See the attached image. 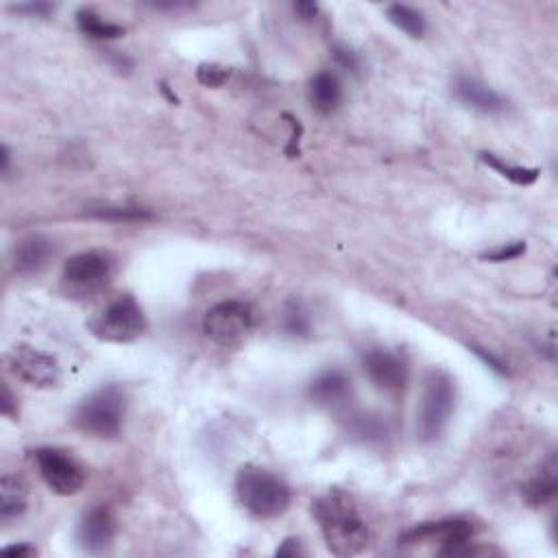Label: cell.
I'll return each instance as SVG.
<instances>
[{"instance_id":"6da1fadb","label":"cell","mask_w":558,"mask_h":558,"mask_svg":"<svg viewBox=\"0 0 558 558\" xmlns=\"http://www.w3.org/2000/svg\"><path fill=\"white\" fill-rule=\"evenodd\" d=\"M312 515L319 522L325 545L334 556L350 558L367 550L371 533L358 512L356 500L342 489H330L312 502Z\"/></svg>"},{"instance_id":"7a4b0ae2","label":"cell","mask_w":558,"mask_h":558,"mask_svg":"<svg viewBox=\"0 0 558 558\" xmlns=\"http://www.w3.org/2000/svg\"><path fill=\"white\" fill-rule=\"evenodd\" d=\"M236 495L240 506L256 519H278L289 511L290 486L269 469L245 465L236 476Z\"/></svg>"},{"instance_id":"3957f363","label":"cell","mask_w":558,"mask_h":558,"mask_svg":"<svg viewBox=\"0 0 558 558\" xmlns=\"http://www.w3.org/2000/svg\"><path fill=\"white\" fill-rule=\"evenodd\" d=\"M456 411V382L450 373L432 369L423 380L417 408V434L423 443H436L445 434Z\"/></svg>"},{"instance_id":"277c9868","label":"cell","mask_w":558,"mask_h":558,"mask_svg":"<svg viewBox=\"0 0 558 558\" xmlns=\"http://www.w3.org/2000/svg\"><path fill=\"white\" fill-rule=\"evenodd\" d=\"M125 393L118 386H105L76 406L73 423L94 439H116L123 432Z\"/></svg>"},{"instance_id":"5b68a950","label":"cell","mask_w":558,"mask_h":558,"mask_svg":"<svg viewBox=\"0 0 558 558\" xmlns=\"http://www.w3.org/2000/svg\"><path fill=\"white\" fill-rule=\"evenodd\" d=\"M87 328L98 340L114 342V345H127L140 339L147 331V317L131 295L118 297V299L109 303L105 310L94 317Z\"/></svg>"},{"instance_id":"8992f818","label":"cell","mask_w":558,"mask_h":558,"mask_svg":"<svg viewBox=\"0 0 558 558\" xmlns=\"http://www.w3.org/2000/svg\"><path fill=\"white\" fill-rule=\"evenodd\" d=\"M116 275V258L109 251H81L64 264L62 284L70 295H94L109 286Z\"/></svg>"},{"instance_id":"52a82bcc","label":"cell","mask_w":558,"mask_h":558,"mask_svg":"<svg viewBox=\"0 0 558 558\" xmlns=\"http://www.w3.org/2000/svg\"><path fill=\"white\" fill-rule=\"evenodd\" d=\"M253 330V310L245 301L229 299L212 306L203 317V331L217 345L231 347L245 340Z\"/></svg>"},{"instance_id":"ba28073f","label":"cell","mask_w":558,"mask_h":558,"mask_svg":"<svg viewBox=\"0 0 558 558\" xmlns=\"http://www.w3.org/2000/svg\"><path fill=\"white\" fill-rule=\"evenodd\" d=\"M33 462L48 489L59 497L76 495L86 484V472L68 451L57 447H40L33 451Z\"/></svg>"},{"instance_id":"9c48e42d","label":"cell","mask_w":558,"mask_h":558,"mask_svg":"<svg viewBox=\"0 0 558 558\" xmlns=\"http://www.w3.org/2000/svg\"><path fill=\"white\" fill-rule=\"evenodd\" d=\"M9 373L18 378L20 382L33 386V389H53L59 384L62 378V369L51 353L37 350L31 345H15L7 356Z\"/></svg>"},{"instance_id":"30bf717a","label":"cell","mask_w":558,"mask_h":558,"mask_svg":"<svg viewBox=\"0 0 558 558\" xmlns=\"http://www.w3.org/2000/svg\"><path fill=\"white\" fill-rule=\"evenodd\" d=\"M362 371L384 395H401L411 382V367L400 351L373 347L362 356Z\"/></svg>"},{"instance_id":"8fae6325","label":"cell","mask_w":558,"mask_h":558,"mask_svg":"<svg viewBox=\"0 0 558 558\" xmlns=\"http://www.w3.org/2000/svg\"><path fill=\"white\" fill-rule=\"evenodd\" d=\"M473 530L472 522L465 519H441V522H425L419 523L400 537L401 545L414 548V545H439V554L458 548V545L472 543Z\"/></svg>"},{"instance_id":"7c38bea8","label":"cell","mask_w":558,"mask_h":558,"mask_svg":"<svg viewBox=\"0 0 558 558\" xmlns=\"http://www.w3.org/2000/svg\"><path fill=\"white\" fill-rule=\"evenodd\" d=\"M116 533H118V522H116L112 508L94 506L79 522L76 541L87 554H103L114 543Z\"/></svg>"},{"instance_id":"4fadbf2b","label":"cell","mask_w":558,"mask_h":558,"mask_svg":"<svg viewBox=\"0 0 558 558\" xmlns=\"http://www.w3.org/2000/svg\"><path fill=\"white\" fill-rule=\"evenodd\" d=\"M351 378L350 373L342 369H328V371L319 373L308 386V397L312 403L323 408L342 406L351 397Z\"/></svg>"},{"instance_id":"5bb4252c","label":"cell","mask_w":558,"mask_h":558,"mask_svg":"<svg viewBox=\"0 0 558 558\" xmlns=\"http://www.w3.org/2000/svg\"><path fill=\"white\" fill-rule=\"evenodd\" d=\"M454 96L480 114H502L508 107L506 98L502 94H497L493 87L473 79V76H458L454 81Z\"/></svg>"},{"instance_id":"9a60e30c","label":"cell","mask_w":558,"mask_h":558,"mask_svg":"<svg viewBox=\"0 0 558 558\" xmlns=\"http://www.w3.org/2000/svg\"><path fill=\"white\" fill-rule=\"evenodd\" d=\"M55 256V245L53 240H48L46 236L33 234L22 238L18 245L14 247V269L20 275H33L40 273V270L51 262Z\"/></svg>"},{"instance_id":"2e32d148","label":"cell","mask_w":558,"mask_h":558,"mask_svg":"<svg viewBox=\"0 0 558 558\" xmlns=\"http://www.w3.org/2000/svg\"><path fill=\"white\" fill-rule=\"evenodd\" d=\"M310 103L319 114H334L342 105V86L339 76L330 70H320L310 81Z\"/></svg>"},{"instance_id":"e0dca14e","label":"cell","mask_w":558,"mask_h":558,"mask_svg":"<svg viewBox=\"0 0 558 558\" xmlns=\"http://www.w3.org/2000/svg\"><path fill=\"white\" fill-rule=\"evenodd\" d=\"M29 506V486L20 476H3L0 480V519L11 522L26 512Z\"/></svg>"},{"instance_id":"ac0fdd59","label":"cell","mask_w":558,"mask_h":558,"mask_svg":"<svg viewBox=\"0 0 558 558\" xmlns=\"http://www.w3.org/2000/svg\"><path fill=\"white\" fill-rule=\"evenodd\" d=\"M556 489H558L556 467H554V462H552V465L548 469H543L537 478H533L530 482L522 486V497L526 504L534 506V508L548 506L554 502Z\"/></svg>"},{"instance_id":"d6986e66","label":"cell","mask_w":558,"mask_h":558,"mask_svg":"<svg viewBox=\"0 0 558 558\" xmlns=\"http://www.w3.org/2000/svg\"><path fill=\"white\" fill-rule=\"evenodd\" d=\"M76 26H79V31L83 33V36H87L90 40H98V42H112L125 36L123 26L103 20L96 11L87 9V7L76 11Z\"/></svg>"},{"instance_id":"ffe728a7","label":"cell","mask_w":558,"mask_h":558,"mask_svg":"<svg viewBox=\"0 0 558 558\" xmlns=\"http://www.w3.org/2000/svg\"><path fill=\"white\" fill-rule=\"evenodd\" d=\"M480 162L493 168L495 173H500L504 179L511 181L515 186H533L537 184V179L541 177L539 168H528V166H512L508 164L506 159L493 156V153H480Z\"/></svg>"},{"instance_id":"44dd1931","label":"cell","mask_w":558,"mask_h":558,"mask_svg":"<svg viewBox=\"0 0 558 558\" xmlns=\"http://www.w3.org/2000/svg\"><path fill=\"white\" fill-rule=\"evenodd\" d=\"M386 18H389L401 33H406L412 40L425 36V18L421 11L408 7V5H391L386 7Z\"/></svg>"},{"instance_id":"7402d4cb","label":"cell","mask_w":558,"mask_h":558,"mask_svg":"<svg viewBox=\"0 0 558 558\" xmlns=\"http://www.w3.org/2000/svg\"><path fill=\"white\" fill-rule=\"evenodd\" d=\"M90 217L101 220H116V223H131V220L153 218V214L145 208H101L90 212Z\"/></svg>"},{"instance_id":"603a6c76","label":"cell","mask_w":558,"mask_h":558,"mask_svg":"<svg viewBox=\"0 0 558 558\" xmlns=\"http://www.w3.org/2000/svg\"><path fill=\"white\" fill-rule=\"evenodd\" d=\"M284 330L292 336H308V331H310V317H308L306 308L301 303H289L284 312Z\"/></svg>"},{"instance_id":"cb8c5ba5","label":"cell","mask_w":558,"mask_h":558,"mask_svg":"<svg viewBox=\"0 0 558 558\" xmlns=\"http://www.w3.org/2000/svg\"><path fill=\"white\" fill-rule=\"evenodd\" d=\"M231 79V70L220 64H201L197 68V81L206 87H223Z\"/></svg>"},{"instance_id":"d4e9b609","label":"cell","mask_w":558,"mask_h":558,"mask_svg":"<svg viewBox=\"0 0 558 558\" xmlns=\"http://www.w3.org/2000/svg\"><path fill=\"white\" fill-rule=\"evenodd\" d=\"M523 253H526V242H508V245H502L493 249V251L484 253L482 259H486V262H511V259H517Z\"/></svg>"},{"instance_id":"484cf974","label":"cell","mask_w":558,"mask_h":558,"mask_svg":"<svg viewBox=\"0 0 558 558\" xmlns=\"http://www.w3.org/2000/svg\"><path fill=\"white\" fill-rule=\"evenodd\" d=\"M356 432L358 436H362V439H382V436L386 434V428L380 419L360 417L356 423Z\"/></svg>"},{"instance_id":"4316f807","label":"cell","mask_w":558,"mask_h":558,"mask_svg":"<svg viewBox=\"0 0 558 558\" xmlns=\"http://www.w3.org/2000/svg\"><path fill=\"white\" fill-rule=\"evenodd\" d=\"M331 55H334L336 64H339L340 68H345L347 73H353V75H356L358 70H360V57H358V53H353L351 48H347V46H336L334 51H331Z\"/></svg>"},{"instance_id":"83f0119b","label":"cell","mask_w":558,"mask_h":558,"mask_svg":"<svg viewBox=\"0 0 558 558\" xmlns=\"http://www.w3.org/2000/svg\"><path fill=\"white\" fill-rule=\"evenodd\" d=\"M14 11H18V14H26V15H36V18H46L48 14H53L55 11V5L26 3V5H15Z\"/></svg>"},{"instance_id":"f1b7e54d","label":"cell","mask_w":558,"mask_h":558,"mask_svg":"<svg viewBox=\"0 0 558 558\" xmlns=\"http://www.w3.org/2000/svg\"><path fill=\"white\" fill-rule=\"evenodd\" d=\"M286 118L290 120V127H292V136H290V145L289 148H286V156L289 157H299V140H301V123L297 118H292L290 114H284Z\"/></svg>"},{"instance_id":"f546056e","label":"cell","mask_w":558,"mask_h":558,"mask_svg":"<svg viewBox=\"0 0 558 558\" xmlns=\"http://www.w3.org/2000/svg\"><path fill=\"white\" fill-rule=\"evenodd\" d=\"M0 411H3L5 417H9V419L18 417V403H15L14 395H11V389L7 384L3 386V403H0Z\"/></svg>"},{"instance_id":"4dcf8cb0","label":"cell","mask_w":558,"mask_h":558,"mask_svg":"<svg viewBox=\"0 0 558 558\" xmlns=\"http://www.w3.org/2000/svg\"><path fill=\"white\" fill-rule=\"evenodd\" d=\"M472 350H473V351H476V353H478V356H480V358H482V360H484L486 364H489V367H491V369H493V371H495V373H500V375H506V373H508L506 364H504V362H502V360H500V358H495V356H493V353H486V351L482 350V347H472Z\"/></svg>"},{"instance_id":"1f68e13d","label":"cell","mask_w":558,"mask_h":558,"mask_svg":"<svg viewBox=\"0 0 558 558\" xmlns=\"http://www.w3.org/2000/svg\"><path fill=\"white\" fill-rule=\"evenodd\" d=\"M278 556H289V558H295V556H301L303 554V548H301V541L299 539H286L284 543L279 545L278 552H275Z\"/></svg>"},{"instance_id":"d6a6232c","label":"cell","mask_w":558,"mask_h":558,"mask_svg":"<svg viewBox=\"0 0 558 558\" xmlns=\"http://www.w3.org/2000/svg\"><path fill=\"white\" fill-rule=\"evenodd\" d=\"M3 554L18 556V558H29V556H36L37 550L33 548L31 543H15V545H7V548H3Z\"/></svg>"},{"instance_id":"836d02e7","label":"cell","mask_w":558,"mask_h":558,"mask_svg":"<svg viewBox=\"0 0 558 558\" xmlns=\"http://www.w3.org/2000/svg\"><path fill=\"white\" fill-rule=\"evenodd\" d=\"M292 9H295V14L299 15L301 20H314L319 15V5L314 3H297Z\"/></svg>"},{"instance_id":"e575fe53","label":"cell","mask_w":558,"mask_h":558,"mask_svg":"<svg viewBox=\"0 0 558 558\" xmlns=\"http://www.w3.org/2000/svg\"><path fill=\"white\" fill-rule=\"evenodd\" d=\"M9 166H11V151L7 145H3V153H0V168H3V173H9Z\"/></svg>"},{"instance_id":"d590c367","label":"cell","mask_w":558,"mask_h":558,"mask_svg":"<svg viewBox=\"0 0 558 558\" xmlns=\"http://www.w3.org/2000/svg\"><path fill=\"white\" fill-rule=\"evenodd\" d=\"M162 92L166 94V96H168V101H170V103H173V105H177V103H179V101H177V96H175V94L168 90V86H166V83H162Z\"/></svg>"}]
</instances>
